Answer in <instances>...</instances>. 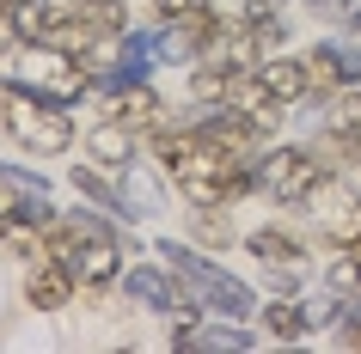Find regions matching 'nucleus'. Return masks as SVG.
I'll return each mask as SVG.
<instances>
[{
  "label": "nucleus",
  "mask_w": 361,
  "mask_h": 354,
  "mask_svg": "<svg viewBox=\"0 0 361 354\" xmlns=\"http://www.w3.org/2000/svg\"><path fill=\"white\" fill-rule=\"evenodd\" d=\"M6 80L25 86V92H43V98H80L92 86V68L80 61V49L68 43H13L6 49Z\"/></svg>",
  "instance_id": "nucleus-1"
},
{
  "label": "nucleus",
  "mask_w": 361,
  "mask_h": 354,
  "mask_svg": "<svg viewBox=\"0 0 361 354\" xmlns=\"http://www.w3.org/2000/svg\"><path fill=\"white\" fill-rule=\"evenodd\" d=\"M0 129L13 134L19 147L43 153V159L74 141V122H68V110H61V98L25 92V86H13V80H0Z\"/></svg>",
  "instance_id": "nucleus-2"
},
{
  "label": "nucleus",
  "mask_w": 361,
  "mask_h": 354,
  "mask_svg": "<svg viewBox=\"0 0 361 354\" xmlns=\"http://www.w3.org/2000/svg\"><path fill=\"white\" fill-rule=\"evenodd\" d=\"M171 184H178V196L190 208H227V202H239L245 189H257V165L202 147V153H190L184 165L171 171Z\"/></svg>",
  "instance_id": "nucleus-3"
},
{
  "label": "nucleus",
  "mask_w": 361,
  "mask_h": 354,
  "mask_svg": "<svg viewBox=\"0 0 361 354\" xmlns=\"http://www.w3.org/2000/svg\"><path fill=\"white\" fill-rule=\"evenodd\" d=\"M319 177H324V165H319L312 147H264L257 153V184H264L276 202H306Z\"/></svg>",
  "instance_id": "nucleus-4"
},
{
  "label": "nucleus",
  "mask_w": 361,
  "mask_h": 354,
  "mask_svg": "<svg viewBox=\"0 0 361 354\" xmlns=\"http://www.w3.org/2000/svg\"><path fill=\"white\" fill-rule=\"evenodd\" d=\"M306 208H312L324 244H343V251H349V244L361 239V189L355 184H343V177L324 171L319 184H312V196H306Z\"/></svg>",
  "instance_id": "nucleus-5"
},
{
  "label": "nucleus",
  "mask_w": 361,
  "mask_h": 354,
  "mask_svg": "<svg viewBox=\"0 0 361 354\" xmlns=\"http://www.w3.org/2000/svg\"><path fill=\"white\" fill-rule=\"evenodd\" d=\"M6 25H13L19 43H68L74 6H56V0H13V6H6Z\"/></svg>",
  "instance_id": "nucleus-6"
},
{
  "label": "nucleus",
  "mask_w": 361,
  "mask_h": 354,
  "mask_svg": "<svg viewBox=\"0 0 361 354\" xmlns=\"http://www.w3.org/2000/svg\"><path fill=\"white\" fill-rule=\"evenodd\" d=\"M68 269H74V281H80V287H111V281L123 275V251H116V239L92 220V232L80 239V251L68 257Z\"/></svg>",
  "instance_id": "nucleus-7"
},
{
  "label": "nucleus",
  "mask_w": 361,
  "mask_h": 354,
  "mask_svg": "<svg viewBox=\"0 0 361 354\" xmlns=\"http://www.w3.org/2000/svg\"><path fill=\"white\" fill-rule=\"evenodd\" d=\"M245 61H233V56H202L190 68V98L196 104H233L239 98V86H245Z\"/></svg>",
  "instance_id": "nucleus-8"
},
{
  "label": "nucleus",
  "mask_w": 361,
  "mask_h": 354,
  "mask_svg": "<svg viewBox=\"0 0 361 354\" xmlns=\"http://www.w3.org/2000/svg\"><path fill=\"white\" fill-rule=\"evenodd\" d=\"M74 293H80V281H74V269H68L61 257H37V263H31V275H25L31 312H61Z\"/></svg>",
  "instance_id": "nucleus-9"
},
{
  "label": "nucleus",
  "mask_w": 361,
  "mask_h": 354,
  "mask_svg": "<svg viewBox=\"0 0 361 354\" xmlns=\"http://www.w3.org/2000/svg\"><path fill=\"white\" fill-rule=\"evenodd\" d=\"M221 31H227V19L214 13V0H190V6L171 19V43H178L184 56H209L214 43H221Z\"/></svg>",
  "instance_id": "nucleus-10"
},
{
  "label": "nucleus",
  "mask_w": 361,
  "mask_h": 354,
  "mask_svg": "<svg viewBox=\"0 0 361 354\" xmlns=\"http://www.w3.org/2000/svg\"><path fill=\"white\" fill-rule=\"evenodd\" d=\"M343 86H355L349 56H343V49H331V43L306 49V92H312V98H337Z\"/></svg>",
  "instance_id": "nucleus-11"
},
{
  "label": "nucleus",
  "mask_w": 361,
  "mask_h": 354,
  "mask_svg": "<svg viewBox=\"0 0 361 354\" xmlns=\"http://www.w3.org/2000/svg\"><path fill=\"white\" fill-rule=\"evenodd\" d=\"M86 153H92V165L123 171V165L135 159V129H129V122H116V116H104V122L86 134Z\"/></svg>",
  "instance_id": "nucleus-12"
},
{
  "label": "nucleus",
  "mask_w": 361,
  "mask_h": 354,
  "mask_svg": "<svg viewBox=\"0 0 361 354\" xmlns=\"http://www.w3.org/2000/svg\"><path fill=\"white\" fill-rule=\"evenodd\" d=\"M245 244H251V257L264 263V269H288V275H294L306 263V244L294 239V232H282V226H257Z\"/></svg>",
  "instance_id": "nucleus-13"
},
{
  "label": "nucleus",
  "mask_w": 361,
  "mask_h": 354,
  "mask_svg": "<svg viewBox=\"0 0 361 354\" xmlns=\"http://www.w3.org/2000/svg\"><path fill=\"white\" fill-rule=\"evenodd\" d=\"M111 116H116V122H129L135 134H153L159 122H166V104H159V92H153V86H129V92H116Z\"/></svg>",
  "instance_id": "nucleus-14"
},
{
  "label": "nucleus",
  "mask_w": 361,
  "mask_h": 354,
  "mask_svg": "<svg viewBox=\"0 0 361 354\" xmlns=\"http://www.w3.org/2000/svg\"><path fill=\"white\" fill-rule=\"evenodd\" d=\"M257 80H264L269 92L282 98V104H300V98H312V92H306V56H269L264 68H257Z\"/></svg>",
  "instance_id": "nucleus-15"
},
{
  "label": "nucleus",
  "mask_w": 361,
  "mask_h": 354,
  "mask_svg": "<svg viewBox=\"0 0 361 354\" xmlns=\"http://www.w3.org/2000/svg\"><path fill=\"white\" fill-rule=\"evenodd\" d=\"M306 324H312V317H306L294 299H269V305H264V330L276 336V342H294V336H306Z\"/></svg>",
  "instance_id": "nucleus-16"
},
{
  "label": "nucleus",
  "mask_w": 361,
  "mask_h": 354,
  "mask_svg": "<svg viewBox=\"0 0 361 354\" xmlns=\"http://www.w3.org/2000/svg\"><path fill=\"white\" fill-rule=\"evenodd\" d=\"M196 239H202V244H214V251H227V244H233V220H221V208H196Z\"/></svg>",
  "instance_id": "nucleus-17"
},
{
  "label": "nucleus",
  "mask_w": 361,
  "mask_h": 354,
  "mask_svg": "<svg viewBox=\"0 0 361 354\" xmlns=\"http://www.w3.org/2000/svg\"><path fill=\"white\" fill-rule=\"evenodd\" d=\"M129 293H141L147 305H159V312H178V299L166 293V281L153 275V269H141V275H129Z\"/></svg>",
  "instance_id": "nucleus-18"
},
{
  "label": "nucleus",
  "mask_w": 361,
  "mask_h": 354,
  "mask_svg": "<svg viewBox=\"0 0 361 354\" xmlns=\"http://www.w3.org/2000/svg\"><path fill=\"white\" fill-rule=\"evenodd\" d=\"M129 6L141 13V19H159V25H171L178 13H184V6H190V0H129Z\"/></svg>",
  "instance_id": "nucleus-19"
},
{
  "label": "nucleus",
  "mask_w": 361,
  "mask_h": 354,
  "mask_svg": "<svg viewBox=\"0 0 361 354\" xmlns=\"http://www.w3.org/2000/svg\"><path fill=\"white\" fill-rule=\"evenodd\" d=\"M337 281H343V287H361V239L349 244V257L337 263Z\"/></svg>",
  "instance_id": "nucleus-20"
},
{
  "label": "nucleus",
  "mask_w": 361,
  "mask_h": 354,
  "mask_svg": "<svg viewBox=\"0 0 361 354\" xmlns=\"http://www.w3.org/2000/svg\"><path fill=\"white\" fill-rule=\"evenodd\" d=\"M74 189H86V196H98V202H111V208H116V196H111V184H98L92 171H74Z\"/></svg>",
  "instance_id": "nucleus-21"
},
{
  "label": "nucleus",
  "mask_w": 361,
  "mask_h": 354,
  "mask_svg": "<svg viewBox=\"0 0 361 354\" xmlns=\"http://www.w3.org/2000/svg\"><path fill=\"white\" fill-rule=\"evenodd\" d=\"M343 342H349V348H361V317H349V324H343Z\"/></svg>",
  "instance_id": "nucleus-22"
},
{
  "label": "nucleus",
  "mask_w": 361,
  "mask_h": 354,
  "mask_svg": "<svg viewBox=\"0 0 361 354\" xmlns=\"http://www.w3.org/2000/svg\"><path fill=\"white\" fill-rule=\"evenodd\" d=\"M74 6H80V0H74Z\"/></svg>",
  "instance_id": "nucleus-23"
}]
</instances>
